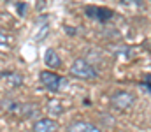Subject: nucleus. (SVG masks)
<instances>
[{"instance_id": "1", "label": "nucleus", "mask_w": 151, "mask_h": 132, "mask_svg": "<svg viewBox=\"0 0 151 132\" xmlns=\"http://www.w3.org/2000/svg\"><path fill=\"white\" fill-rule=\"evenodd\" d=\"M70 74H72L74 78H77V79H86V81L99 78L97 69L91 67V63H90L88 60H84V58L74 60V63H72V67H70Z\"/></svg>"}, {"instance_id": "2", "label": "nucleus", "mask_w": 151, "mask_h": 132, "mask_svg": "<svg viewBox=\"0 0 151 132\" xmlns=\"http://www.w3.org/2000/svg\"><path fill=\"white\" fill-rule=\"evenodd\" d=\"M135 102V95L132 92H116L113 97H111V106L118 111H127L134 106Z\"/></svg>"}, {"instance_id": "3", "label": "nucleus", "mask_w": 151, "mask_h": 132, "mask_svg": "<svg viewBox=\"0 0 151 132\" xmlns=\"http://www.w3.org/2000/svg\"><path fill=\"white\" fill-rule=\"evenodd\" d=\"M39 79L44 85V88H47L49 92H58L60 87H62V81H63L62 76H58V74H55L51 71H42L39 74Z\"/></svg>"}, {"instance_id": "4", "label": "nucleus", "mask_w": 151, "mask_h": 132, "mask_svg": "<svg viewBox=\"0 0 151 132\" xmlns=\"http://www.w3.org/2000/svg\"><path fill=\"white\" fill-rule=\"evenodd\" d=\"M84 14L95 21H109L111 18H114V12L111 9H106V7H95V5H90L84 9Z\"/></svg>"}, {"instance_id": "5", "label": "nucleus", "mask_w": 151, "mask_h": 132, "mask_svg": "<svg viewBox=\"0 0 151 132\" xmlns=\"http://www.w3.org/2000/svg\"><path fill=\"white\" fill-rule=\"evenodd\" d=\"M32 129L35 132H55L58 131V122H55L51 118H40L34 123Z\"/></svg>"}, {"instance_id": "6", "label": "nucleus", "mask_w": 151, "mask_h": 132, "mask_svg": "<svg viewBox=\"0 0 151 132\" xmlns=\"http://www.w3.org/2000/svg\"><path fill=\"white\" fill-rule=\"evenodd\" d=\"M0 107L2 111L9 113V115H19V109H21V102L16 100V99H2L0 100Z\"/></svg>"}, {"instance_id": "7", "label": "nucleus", "mask_w": 151, "mask_h": 132, "mask_svg": "<svg viewBox=\"0 0 151 132\" xmlns=\"http://www.w3.org/2000/svg\"><path fill=\"white\" fill-rule=\"evenodd\" d=\"M69 131H72V132H99L100 129L95 123H90V122H74V123H70Z\"/></svg>"}, {"instance_id": "8", "label": "nucleus", "mask_w": 151, "mask_h": 132, "mask_svg": "<svg viewBox=\"0 0 151 132\" xmlns=\"http://www.w3.org/2000/svg\"><path fill=\"white\" fill-rule=\"evenodd\" d=\"M0 79H5L11 88H18L23 83V78L18 72H0Z\"/></svg>"}, {"instance_id": "9", "label": "nucleus", "mask_w": 151, "mask_h": 132, "mask_svg": "<svg viewBox=\"0 0 151 132\" xmlns=\"http://www.w3.org/2000/svg\"><path fill=\"white\" fill-rule=\"evenodd\" d=\"M44 62H46V65L49 69H58L62 65V60H60V56H58V53L55 49H47L44 53Z\"/></svg>"}, {"instance_id": "10", "label": "nucleus", "mask_w": 151, "mask_h": 132, "mask_svg": "<svg viewBox=\"0 0 151 132\" xmlns=\"http://www.w3.org/2000/svg\"><path fill=\"white\" fill-rule=\"evenodd\" d=\"M39 115V107L32 102H21V109H19V116L23 118H32Z\"/></svg>"}, {"instance_id": "11", "label": "nucleus", "mask_w": 151, "mask_h": 132, "mask_svg": "<svg viewBox=\"0 0 151 132\" xmlns=\"http://www.w3.org/2000/svg\"><path fill=\"white\" fill-rule=\"evenodd\" d=\"M47 109L53 113V115H60L63 109H62V106H60V102H56V100H49L47 102Z\"/></svg>"}, {"instance_id": "12", "label": "nucleus", "mask_w": 151, "mask_h": 132, "mask_svg": "<svg viewBox=\"0 0 151 132\" xmlns=\"http://www.w3.org/2000/svg\"><path fill=\"white\" fill-rule=\"evenodd\" d=\"M123 5H134V7H141L144 4V0H121Z\"/></svg>"}, {"instance_id": "13", "label": "nucleus", "mask_w": 151, "mask_h": 132, "mask_svg": "<svg viewBox=\"0 0 151 132\" xmlns=\"http://www.w3.org/2000/svg\"><path fill=\"white\" fill-rule=\"evenodd\" d=\"M7 41H9V37H7V34H5V32H4V30L0 28V46H4V44L7 43Z\"/></svg>"}, {"instance_id": "14", "label": "nucleus", "mask_w": 151, "mask_h": 132, "mask_svg": "<svg viewBox=\"0 0 151 132\" xmlns=\"http://www.w3.org/2000/svg\"><path fill=\"white\" fill-rule=\"evenodd\" d=\"M144 85L151 90V74H146V76H144Z\"/></svg>"}, {"instance_id": "15", "label": "nucleus", "mask_w": 151, "mask_h": 132, "mask_svg": "<svg viewBox=\"0 0 151 132\" xmlns=\"http://www.w3.org/2000/svg\"><path fill=\"white\" fill-rule=\"evenodd\" d=\"M18 12H19L21 16L25 14V4H23V2H18Z\"/></svg>"}]
</instances>
